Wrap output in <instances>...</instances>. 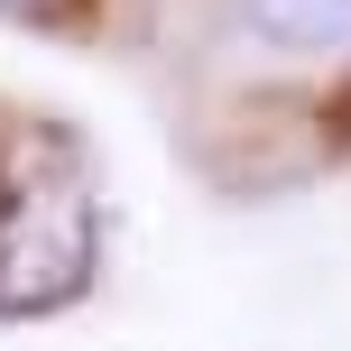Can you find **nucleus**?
Wrapping results in <instances>:
<instances>
[{
	"label": "nucleus",
	"mask_w": 351,
	"mask_h": 351,
	"mask_svg": "<svg viewBox=\"0 0 351 351\" xmlns=\"http://www.w3.org/2000/svg\"><path fill=\"white\" fill-rule=\"evenodd\" d=\"M102 213L65 130L0 121V315H56L93 287Z\"/></svg>",
	"instance_id": "1"
},
{
	"label": "nucleus",
	"mask_w": 351,
	"mask_h": 351,
	"mask_svg": "<svg viewBox=\"0 0 351 351\" xmlns=\"http://www.w3.org/2000/svg\"><path fill=\"white\" fill-rule=\"evenodd\" d=\"M84 10H93V0H0V19H19V28H47V37L84 28Z\"/></svg>",
	"instance_id": "3"
},
{
	"label": "nucleus",
	"mask_w": 351,
	"mask_h": 351,
	"mask_svg": "<svg viewBox=\"0 0 351 351\" xmlns=\"http://www.w3.org/2000/svg\"><path fill=\"white\" fill-rule=\"evenodd\" d=\"M231 28L268 56H351V0H231Z\"/></svg>",
	"instance_id": "2"
}]
</instances>
